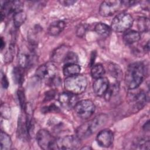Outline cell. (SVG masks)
Returning <instances> with one entry per match:
<instances>
[{
	"label": "cell",
	"mask_w": 150,
	"mask_h": 150,
	"mask_svg": "<svg viewBox=\"0 0 150 150\" xmlns=\"http://www.w3.org/2000/svg\"><path fill=\"white\" fill-rule=\"evenodd\" d=\"M22 67H15L12 71V76L15 83L22 85L24 81V71Z\"/></svg>",
	"instance_id": "7402d4cb"
},
{
	"label": "cell",
	"mask_w": 150,
	"mask_h": 150,
	"mask_svg": "<svg viewBox=\"0 0 150 150\" xmlns=\"http://www.w3.org/2000/svg\"><path fill=\"white\" fill-rule=\"evenodd\" d=\"M18 100L20 104V106L22 110L25 111L26 107V104L25 101V94L23 91L19 90L18 91Z\"/></svg>",
	"instance_id": "1f68e13d"
},
{
	"label": "cell",
	"mask_w": 150,
	"mask_h": 150,
	"mask_svg": "<svg viewBox=\"0 0 150 150\" xmlns=\"http://www.w3.org/2000/svg\"><path fill=\"white\" fill-rule=\"evenodd\" d=\"M139 2L138 1H121L122 5H124L126 6H131L137 4Z\"/></svg>",
	"instance_id": "8d00e7d4"
},
{
	"label": "cell",
	"mask_w": 150,
	"mask_h": 150,
	"mask_svg": "<svg viewBox=\"0 0 150 150\" xmlns=\"http://www.w3.org/2000/svg\"><path fill=\"white\" fill-rule=\"evenodd\" d=\"M26 19V15L23 11L14 13L13 16V21L15 26L16 28L20 27L25 22Z\"/></svg>",
	"instance_id": "d4e9b609"
},
{
	"label": "cell",
	"mask_w": 150,
	"mask_h": 150,
	"mask_svg": "<svg viewBox=\"0 0 150 150\" xmlns=\"http://www.w3.org/2000/svg\"><path fill=\"white\" fill-rule=\"evenodd\" d=\"M147 69L142 62H135L131 64L126 71L125 83L129 90L137 89L142 83Z\"/></svg>",
	"instance_id": "6da1fadb"
},
{
	"label": "cell",
	"mask_w": 150,
	"mask_h": 150,
	"mask_svg": "<svg viewBox=\"0 0 150 150\" xmlns=\"http://www.w3.org/2000/svg\"><path fill=\"white\" fill-rule=\"evenodd\" d=\"M140 39V33L134 30L126 31L123 36V40L127 45H132L134 43H136L138 42Z\"/></svg>",
	"instance_id": "e0dca14e"
},
{
	"label": "cell",
	"mask_w": 150,
	"mask_h": 150,
	"mask_svg": "<svg viewBox=\"0 0 150 150\" xmlns=\"http://www.w3.org/2000/svg\"><path fill=\"white\" fill-rule=\"evenodd\" d=\"M105 73V69L101 64H96L91 67V75L94 79H97L103 77Z\"/></svg>",
	"instance_id": "cb8c5ba5"
},
{
	"label": "cell",
	"mask_w": 150,
	"mask_h": 150,
	"mask_svg": "<svg viewBox=\"0 0 150 150\" xmlns=\"http://www.w3.org/2000/svg\"><path fill=\"white\" fill-rule=\"evenodd\" d=\"M137 27L139 32H147L149 29V21L146 17H140L137 21Z\"/></svg>",
	"instance_id": "484cf974"
},
{
	"label": "cell",
	"mask_w": 150,
	"mask_h": 150,
	"mask_svg": "<svg viewBox=\"0 0 150 150\" xmlns=\"http://www.w3.org/2000/svg\"><path fill=\"white\" fill-rule=\"evenodd\" d=\"M38 145L43 149H56V139L46 129H41L36 134Z\"/></svg>",
	"instance_id": "277c9868"
},
{
	"label": "cell",
	"mask_w": 150,
	"mask_h": 150,
	"mask_svg": "<svg viewBox=\"0 0 150 150\" xmlns=\"http://www.w3.org/2000/svg\"><path fill=\"white\" fill-rule=\"evenodd\" d=\"M80 139L76 135H67L56 139L57 149H75L80 145Z\"/></svg>",
	"instance_id": "52a82bcc"
},
{
	"label": "cell",
	"mask_w": 150,
	"mask_h": 150,
	"mask_svg": "<svg viewBox=\"0 0 150 150\" xmlns=\"http://www.w3.org/2000/svg\"><path fill=\"white\" fill-rule=\"evenodd\" d=\"M68 52L69 50L66 46H62L59 47L53 52L51 56L52 60L56 62H63V60Z\"/></svg>",
	"instance_id": "d6986e66"
},
{
	"label": "cell",
	"mask_w": 150,
	"mask_h": 150,
	"mask_svg": "<svg viewBox=\"0 0 150 150\" xmlns=\"http://www.w3.org/2000/svg\"><path fill=\"white\" fill-rule=\"evenodd\" d=\"M59 111V108L55 105L54 104H51L49 106L45 107L42 108V112L43 113H47V112H57Z\"/></svg>",
	"instance_id": "e575fe53"
},
{
	"label": "cell",
	"mask_w": 150,
	"mask_h": 150,
	"mask_svg": "<svg viewBox=\"0 0 150 150\" xmlns=\"http://www.w3.org/2000/svg\"><path fill=\"white\" fill-rule=\"evenodd\" d=\"M5 46V41L3 39V38L2 37L1 38V51L3 50Z\"/></svg>",
	"instance_id": "b9f144b4"
},
{
	"label": "cell",
	"mask_w": 150,
	"mask_h": 150,
	"mask_svg": "<svg viewBox=\"0 0 150 150\" xmlns=\"http://www.w3.org/2000/svg\"><path fill=\"white\" fill-rule=\"evenodd\" d=\"M121 6V1H105L100 6L99 13L104 17L110 16L115 13Z\"/></svg>",
	"instance_id": "9c48e42d"
},
{
	"label": "cell",
	"mask_w": 150,
	"mask_h": 150,
	"mask_svg": "<svg viewBox=\"0 0 150 150\" xmlns=\"http://www.w3.org/2000/svg\"><path fill=\"white\" fill-rule=\"evenodd\" d=\"M10 107H9L8 105L4 104L1 105V115L4 118H9L10 117L11 111H10Z\"/></svg>",
	"instance_id": "836d02e7"
},
{
	"label": "cell",
	"mask_w": 150,
	"mask_h": 150,
	"mask_svg": "<svg viewBox=\"0 0 150 150\" xmlns=\"http://www.w3.org/2000/svg\"><path fill=\"white\" fill-rule=\"evenodd\" d=\"M35 54L33 49H22L18 54L19 66L23 69L29 68L34 63Z\"/></svg>",
	"instance_id": "30bf717a"
},
{
	"label": "cell",
	"mask_w": 150,
	"mask_h": 150,
	"mask_svg": "<svg viewBox=\"0 0 150 150\" xmlns=\"http://www.w3.org/2000/svg\"><path fill=\"white\" fill-rule=\"evenodd\" d=\"M87 28H88L87 24L82 23L79 25L76 29V35L80 38L83 37L86 33Z\"/></svg>",
	"instance_id": "d6a6232c"
},
{
	"label": "cell",
	"mask_w": 150,
	"mask_h": 150,
	"mask_svg": "<svg viewBox=\"0 0 150 150\" xmlns=\"http://www.w3.org/2000/svg\"><path fill=\"white\" fill-rule=\"evenodd\" d=\"M133 22V18L129 13L121 12L112 19L111 29L116 32H125L132 26Z\"/></svg>",
	"instance_id": "3957f363"
},
{
	"label": "cell",
	"mask_w": 150,
	"mask_h": 150,
	"mask_svg": "<svg viewBox=\"0 0 150 150\" xmlns=\"http://www.w3.org/2000/svg\"><path fill=\"white\" fill-rule=\"evenodd\" d=\"M118 90H119V84L118 83L110 84L106 93L104 95L105 99L107 100H109L112 96L117 94Z\"/></svg>",
	"instance_id": "4316f807"
},
{
	"label": "cell",
	"mask_w": 150,
	"mask_h": 150,
	"mask_svg": "<svg viewBox=\"0 0 150 150\" xmlns=\"http://www.w3.org/2000/svg\"><path fill=\"white\" fill-rule=\"evenodd\" d=\"M0 142L1 150L9 149L12 146V140L10 136L2 131L1 132Z\"/></svg>",
	"instance_id": "603a6c76"
},
{
	"label": "cell",
	"mask_w": 150,
	"mask_h": 150,
	"mask_svg": "<svg viewBox=\"0 0 150 150\" xmlns=\"http://www.w3.org/2000/svg\"><path fill=\"white\" fill-rule=\"evenodd\" d=\"M146 100V94L143 90H138L134 92L129 96V103L131 104V107L136 112L145 106Z\"/></svg>",
	"instance_id": "8fae6325"
},
{
	"label": "cell",
	"mask_w": 150,
	"mask_h": 150,
	"mask_svg": "<svg viewBox=\"0 0 150 150\" xmlns=\"http://www.w3.org/2000/svg\"><path fill=\"white\" fill-rule=\"evenodd\" d=\"M96 141L99 146L104 148L110 147L114 141V134L109 129L101 130L96 137Z\"/></svg>",
	"instance_id": "7c38bea8"
},
{
	"label": "cell",
	"mask_w": 150,
	"mask_h": 150,
	"mask_svg": "<svg viewBox=\"0 0 150 150\" xmlns=\"http://www.w3.org/2000/svg\"><path fill=\"white\" fill-rule=\"evenodd\" d=\"M142 128H143V129H144L145 131H146V132H149V131L150 126H149V120H148V121L144 124V125H143Z\"/></svg>",
	"instance_id": "ab89813d"
},
{
	"label": "cell",
	"mask_w": 150,
	"mask_h": 150,
	"mask_svg": "<svg viewBox=\"0 0 150 150\" xmlns=\"http://www.w3.org/2000/svg\"><path fill=\"white\" fill-rule=\"evenodd\" d=\"M109 85V81L106 77H102L96 79L93 85V91L97 96H103L106 93Z\"/></svg>",
	"instance_id": "9a60e30c"
},
{
	"label": "cell",
	"mask_w": 150,
	"mask_h": 150,
	"mask_svg": "<svg viewBox=\"0 0 150 150\" xmlns=\"http://www.w3.org/2000/svg\"><path fill=\"white\" fill-rule=\"evenodd\" d=\"M59 2L64 6H70L76 2V1H60Z\"/></svg>",
	"instance_id": "f35d334b"
},
{
	"label": "cell",
	"mask_w": 150,
	"mask_h": 150,
	"mask_svg": "<svg viewBox=\"0 0 150 150\" xmlns=\"http://www.w3.org/2000/svg\"><path fill=\"white\" fill-rule=\"evenodd\" d=\"M17 134L18 137L24 141H28L30 137L26 124V118H24L22 116H20L18 118Z\"/></svg>",
	"instance_id": "2e32d148"
},
{
	"label": "cell",
	"mask_w": 150,
	"mask_h": 150,
	"mask_svg": "<svg viewBox=\"0 0 150 150\" xmlns=\"http://www.w3.org/2000/svg\"><path fill=\"white\" fill-rule=\"evenodd\" d=\"M108 71L110 74L114 78L118 80L121 77V69L120 67L114 63H110L108 65Z\"/></svg>",
	"instance_id": "83f0119b"
},
{
	"label": "cell",
	"mask_w": 150,
	"mask_h": 150,
	"mask_svg": "<svg viewBox=\"0 0 150 150\" xmlns=\"http://www.w3.org/2000/svg\"><path fill=\"white\" fill-rule=\"evenodd\" d=\"M56 67L53 62H47L36 69L35 74L40 79L49 81L56 76Z\"/></svg>",
	"instance_id": "8992f818"
},
{
	"label": "cell",
	"mask_w": 150,
	"mask_h": 150,
	"mask_svg": "<svg viewBox=\"0 0 150 150\" xmlns=\"http://www.w3.org/2000/svg\"><path fill=\"white\" fill-rule=\"evenodd\" d=\"M136 148L141 149H149V139L148 138H141L137 140L134 143Z\"/></svg>",
	"instance_id": "f546056e"
},
{
	"label": "cell",
	"mask_w": 150,
	"mask_h": 150,
	"mask_svg": "<svg viewBox=\"0 0 150 150\" xmlns=\"http://www.w3.org/2000/svg\"><path fill=\"white\" fill-rule=\"evenodd\" d=\"M1 84H2V86L4 88H7L8 86H9L8 80V79H7L6 76H5V74H4L2 76V78H1Z\"/></svg>",
	"instance_id": "74e56055"
},
{
	"label": "cell",
	"mask_w": 150,
	"mask_h": 150,
	"mask_svg": "<svg viewBox=\"0 0 150 150\" xmlns=\"http://www.w3.org/2000/svg\"><path fill=\"white\" fill-rule=\"evenodd\" d=\"M108 120V116L105 114H100L89 121L86 122L88 129L92 135L105 125Z\"/></svg>",
	"instance_id": "4fadbf2b"
},
{
	"label": "cell",
	"mask_w": 150,
	"mask_h": 150,
	"mask_svg": "<svg viewBox=\"0 0 150 150\" xmlns=\"http://www.w3.org/2000/svg\"><path fill=\"white\" fill-rule=\"evenodd\" d=\"M56 95V91L54 90H52L50 91H48L46 94H45V100L46 101H50L52 100Z\"/></svg>",
	"instance_id": "d590c367"
},
{
	"label": "cell",
	"mask_w": 150,
	"mask_h": 150,
	"mask_svg": "<svg viewBox=\"0 0 150 150\" xmlns=\"http://www.w3.org/2000/svg\"><path fill=\"white\" fill-rule=\"evenodd\" d=\"M144 50L145 52H149V41H148L147 43L144 46Z\"/></svg>",
	"instance_id": "60d3db41"
},
{
	"label": "cell",
	"mask_w": 150,
	"mask_h": 150,
	"mask_svg": "<svg viewBox=\"0 0 150 150\" xmlns=\"http://www.w3.org/2000/svg\"><path fill=\"white\" fill-rule=\"evenodd\" d=\"M23 3L19 1H7L1 5V18L3 20L11 13H15L23 11Z\"/></svg>",
	"instance_id": "ba28073f"
},
{
	"label": "cell",
	"mask_w": 150,
	"mask_h": 150,
	"mask_svg": "<svg viewBox=\"0 0 150 150\" xmlns=\"http://www.w3.org/2000/svg\"><path fill=\"white\" fill-rule=\"evenodd\" d=\"M94 30L98 35L103 38H107L110 35L111 29L107 24L100 22L95 25Z\"/></svg>",
	"instance_id": "44dd1931"
},
{
	"label": "cell",
	"mask_w": 150,
	"mask_h": 150,
	"mask_svg": "<svg viewBox=\"0 0 150 150\" xmlns=\"http://www.w3.org/2000/svg\"><path fill=\"white\" fill-rule=\"evenodd\" d=\"M14 51H15V47L13 44H11L9 46V47L5 53V62H11L13 57V54H14Z\"/></svg>",
	"instance_id": "4dcf8cb0"
},
{
	"label": "cell",
	"mask_w": 150,
	"mask_h": 150,
	"mask_svg": "<svg viewBox=\"0 0 150 150\" xmlns=\"http://www.w3.org/2000/svg\"><path fill=\"white\" fill-rule=\"evenodd\" d=\"M95 109L94 104L90 100H83L78 101L74 107L76 114L81 119H87L91 117Z\"/></svg>",
	"instance_id": "5b68a950"
},
{
	"label": "cell",
	"mask_w": 150,
	"mask_h": 150,
	"mask_svg": "<svg viewBox=\"0 0 150 150\" xmlns=\"http://www.w3.org/2000/svg\"><path fill=\"white\" fill-rule=\"evenodd\" d=\"M87 80L81 74L66 77L64 80V88L67 91L77 94L83 93L86 89Z\"/></svg>",
	"instance_id": "7a4b0ae2"
},
{
	"label": "cell",
	"mask_w": 150,
	"mask_h": 150,
	"mask_svg": "<svg viewBox=\"0 0 150 150\" xmlns=\"http://www.w3.org/2000/svg\"><path fill=\"white\" fill-rule=\"evenodd\" d=\"M66 23L63 21H57L52 23L48 28V33L51 36L59 35L64 29Z\"/></svg>",
	"instance_id": "ac0fdd59"
},
{
	"label": "cell",
	"mask_w": 150,
	"mask_h": 150,
	"mask_svg": "<svg viewBox=\"0 0 150 150\" xmlns=\"http://www.w3.org/2000/svg\"><path fill=\"white\" fill-rule=\"evenodd\" d=\"M80 71L81 67L77 64H69L64 65L63 69V74L66 77L79 74Z\"/></svg>",
	"instance_id": "ffe728a7"
},
{
	"label": "cell",
	"mask_w": 150,
	"mask_h": 150,
	"mask_svg": "<svg viewBox=\"0 0 150 150\" xmlns=\"http://www.w3.org/2000/svg\"><path fill=\"white\" fill-rule=\"evenodd\" d=\"M78 62V56L77 55L71 51H69L64 60H63V63L64 64V65L66 64H77Z\"/></svg>",
	"instance_id": "f1b7e54d"
},
{
	"label": "cell",
	"mask_w": 150,
	"mask_h": 150,
	"mask_svg": "<svg viewBox=\"0 0 150 150\" xmlns=\"http://www.w3.org/2000/svg\"><path fill=\"white\" fill-rule=\"evenodd\" d=\"M58 99L61 105L67 109L74 108L79 101L77 96L69 91L63 92L60 94Z\"/></svg>",
	"instance_id": "5bb4252c"
}]
</instances>
